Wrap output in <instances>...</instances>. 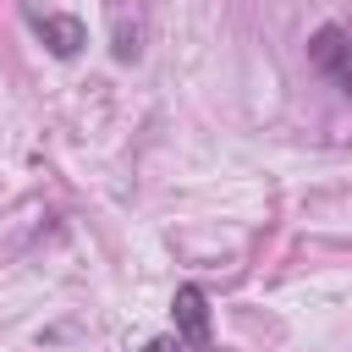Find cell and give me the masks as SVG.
<instances>
[{"label": "cell", "mask_w": 352, "mask_h": 352, "mask_svg": "<svg viewBox=\"0 0 352 352\" xmlns=\"http://www.w3.org/2000/svg\"><path fill=\"white\" fill-rule=\"evenodd\" d=\"M308 60H314L319 77L336 82V94L352 99V33H346V28H336V22L314 28V38H308Z\"/></svg>", "instance_id": "1"}, {"label": "cell", "mask_w": 352, "mask_h": 352, "mask_svg": "<svg viewBox=\"0 0 352 352\" xmlns=\"http://www.w3.org/2000/svg\"><path fill=\"white\" fill-rule=\"evenodd\" d=\"M170 314H176V341L182 346H209V297H204V286H176V297H170Z\"/></svg>", "instance_id": "2"}, {"label": "cell", "mask_w": 352, "mask_h": 352, "mask_svg": "<svg viewBox=\"0 0 352 352\" xmlns=\"http://www.w3.org/2000/svg\"><path fill=\"white\" fill-rule=\"evenodd\" d=\"M33 28L44 33V44H50L60 60H72V55L88 44V33H82V22H77V16H55V11H50V16H33Z\"/></svg>", "instance_id": "3"}, {"label": "cell", "mask_w": 352, "mask_h": 352, "mask_svg": "<svg viewBox=\"0 0 352 352\" xmlns=\"http://www.w3.org/2000/svg\"><path fill=\"white\" fill-rule=\"evenodd\" d=\"M138 352H187V346H182L176 336H154V341H143Z\"/></svg>", "instance_id": "4"}]
</instances>
